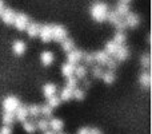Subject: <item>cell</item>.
<instances>
[{
    "label": "cell",
    "mask_w": 152,
    "mask_h": 134,
    "mask_svg": "<svg viewBox=\"0 0 152 134\" xmlns=\"http://www.w3.org/2000/svg\"><path fill=\"white\" fill-rule=\"evenodd\" d=\"M108 11H110L108 5L103 1H95L94 4L91 5V8H89V13H91L92 19H94L95 21H99V23L107 20Z\"/></svg>",
    "instance_id": "obj_1"
},
{
    "label": "cell",
    "mask_w": 152,
    "mask_h": 134,
    "mask_svg": "<svg viewBox=\"0 0 152 134\" xmlns=\"http://www.w3.org/2000/svg\"><path fill=\"white\" fill-rule=\"evenodd\" d=\"M19 105H20L19 98L13 97V95H8V97L3 101V110L10 111V113H15V110L18 109Z\"/></svg>",
    "instance_id": "obj_2"
},
{
    "label": "cell",
    "mask_w": 152,
    "mask_h": 134,
    "mask_svg": "<svg viewBox=\"0 0 152 134\" xmlns=\"http://www.w3.org/2000/svg\"><path fill=\"white\" fill-rule=\"evenodd\" d=\"M29 18L26 15V13H18L16 12V16H15V20H13V26L16 27V30L19 31H26V27L28 26L29 23Z\"/></svg>",
    "instance_id": "obj_3"
},
{
    "label": "cell",
    "mask_w": 152,
    "mask_h": 134,
    "mask_svg": "<svg viewBox=\"0 0 152 134\" xmlns=\"http://www.w3.org/2000/svg\"><path fill=\"white\" fill-rule=\"evenodd\" d=\"M39 36H40V39H42V42H44V43L51 42V40H52V26H50V24L40 26Z\"/></svg>",
    "instance_id": "obj_4"
},
{
    "label": "cell",
    "mask_w": 152,
    "mask_h": 134,
    "mask_svg": "<svg viewBox=\"0 0 152 134\" xmlns=\"http://www.w3.org/2000/svg\"><path fill=\"white\" fill-rule=\"evenodd\" d=\"M67 38V30L63 26H52V40L60 43Z\"/></svg>",
    "instance_id": "obj_5"
},
{
    "label": "cell",
    "mask_w": 152,
    "mask_h": 134,
    "mask_svg": "<svg viewBox=\"0 0 152 134\" xmlns=\"http://www.w3.org/2000/svg\"><path fill=\"white\" fill-rule=\"evenodd\" d=\"M68 54V56H67V59H68V63H72V64H77L79 62L83 59V51H80V50H72V51H69V53H67Z\"/></svg>",
    "instance_id": "obj_6"
},
{
    "label": "cell",
    "mask_w": 152,
    "mask_h": 134,
    "mask_svg": "<svg viewBox=\"0 0 152 134\" xmlns=\"http://www.w3.org/2000/svg\"><path fill=\"white\" fill-rule=\"evenodd\" d=\"M1 19L5 24H13V20H15L16 12L12 10V8H4L1 12Z\"/></svg>",
    "instance_id": "obj_7"
},
{
    "label": "cell",
    "mask_w": 152,
    "mask_h": 134,
    "mask_svg": "<svg viewBox=\"0 0 152 134\" xmlns=\"http://www.w3.org/2000/svg\"><path fill=\"white\" fill-rule=\"evenodd\" d=\"M124 21H126L127 27H131V28H135V27L139 26L140 23V19L136 13H132V12H128L126 16H124Z\"/></svg>",
    "instance_id": "obj_8"
},
{
    "label": "cell",
    "mask_w": 152,
    "mask_h": 134,
    "mask_svg": "<svg viewBox=\"0 0 152 134\" xmlns=\"http://www.w3.org/2000/svg\"><path fill=\"white\" fill-rule=\"evenodd\" d=\"M28 106H24V105H19L18 109L15 110V118L18 119V121L23 122L24 119L28 118Z\"/></svg>",
    "instance_id": "obj_9"
},
{
    "label": "cell",
    "mask_w": 152,
    "mask_h": 134,
    "mask_svg": "<svg viewBox=\"0 0 152 134\" xmlns=\"http://www.w3.org/2000/svg\"><path fill=\"white\" fill-rule=\"evenodd\" d=\"M128 55H129V50H128V47H127L126 44H120L119 46V48H118V51L115 53V59L116 61H120V62H123V61H126L127 58H128Z\"/></svg>",
    "instance_id": "obj_10"
},
{
    "label": "cell",
    "mask_w": 152,
    "mask_h": 134,
    "mask_svg": "<svg viewBox=\"0 0 152 134\" xmlns=\"http://www.w3.org/2000/svg\"><path fill=\"white\" fill-rule=\"evenodd\" d=\"M39 30H40V24L36 23V21H29L28 26L26 27V31L29 38L37 36V35H39Z\"/></svg>",
    "instance_id": "obj_11"
},
{
    "label": "cell",
    "mask_w": 152,
    "mask_h": 134,
    "mask_svg": "<svg viewBox=\"0 0 152 134\" xmlns=\"http://www.w3.org/2000/svg\"><path fill=\"white\" fill-rule=\"evenodd\" d=\"M53 59H55V56H53V53H51V51H44L40 55V62H42L43 66H51L53 63Z\"/></svg>",
    "instance_id": "obj_12"
},
{
    "label": "cell",
    "mask_w": 152,
    "mask_h": 134,
    "mask_svg": "<svg viewBox=\"0 0 152 134\" xmlns=\"http://www.w3.org/2000/svg\"><path fill=\"white\" fill-rule=\"evenodd\" d=\"M94 56H95V62L100 64V66H104L107 63V61L111 58L105 51H97V53H94Z\"/></svg>",
    "instance_id": "obj_13"
},
{
    "label": "cell",
    "mask_w": 152,
    "mask_h": 134,
    "mask_svg": "<svg viewBox=\"0 0 152 134\" xmlns=\"http://www.w3.org/2000/svg\"><path fill=\"white\" fill-rule=\"evenodd\" d=\"M59 98L61 99V102H68V101H71L72 98H74V89H69V87L66 86L60 91V97Z\"/></svg>",
    "instance_id": "obj_14"
},
{
    "label": "cell",
    "mask_w": 152,
    "mask_h": 134,
    "mask_svg": "<svg viewBox=\"0 0 152 134\" xmlns=\"http://www.w3.org/2000/svg\"><path fill=\"white\" fill-rule=\"evenodd\" d=\"M48 124H50L51 130H52V132H55V133L61 132V130H63V127H64L63 121H61V119H59V118H52L50 122H48Z\"/></svg>",
    "instance_id": "obj_15"
},
{
    "label": "cell",
    "mask_w": 152,
    "mask_h": 134,
    "mask_svg": "<svg viewBox=\"0 0 152 134\" xmlns=\"http://www.w3.org/2000/svg\"><path fill=\"white\" fill-rule=\"evenodd\" d=\"M12 48H13V53H15L16 55H23V54L26 53L27 46H26V43H24L23 40H16V42L13 43Z\"/></svg>",
    "instance_id": "obj_16"
},
{
    "label": "cell",
    "mask_w": 152,
    "mask_h": 134,
    "mask_svg": "<svg viewBox=\"0 0 152 134\" xmlns=\"http://www.w3.org/2000/svg\"><path fill=\"white\" fill-rule=\"evenodd\" d=\"M115 73H113V70H107V71H103L102 74V79L107 84H111L115 82Z\"/></svg>",
    "instance_id": "obj_17"
},
{
    "label": "cell",
    "mask_w": 152,
    "mask_h": 134,
    "mask_svg": "<svg viewBox=\"0 0 152 134\" xmlns=\"http://www.w3.org/2000/svg\"><path fill=\"white\" fill-rule=\"evenodd\" d=\"M74 71H75V64L72 63H64L63 66H61V74H63L66 78H68V76L74 75Z\"/></svg>",
    "instance_id": "obj_18"
},
{
    "label": "cell",
    "mask_w": 152,
    "mask_h": 134,
    "mask_svg": "<svg viewBox=\"0 0 152 134\" xmlns=\"http://www.w3.org/2000/svg\"><path fill=\"white\" fill-rule=\"evenodd\" d=\"M118 48H119V44H118V43H115L113 40H111V42H108L107 44H105L104 51H105V53H107L110 56H113V55H115V53L118 51Z\"/></svg>",
    "instance_id": "obj_19"
},
{
    "label": "cell",
    "mask_w": 152,
    "mask_h": 134,
    "mask_svg": "<svg viewBox=\"0 0 152 134\" xmlns=\"http://www.w3.org/2000/svg\"><path fill=\"white\" fill-rule=\"evenodd\" d=\"M61 48H63L66 53H69V51H72L75 48V42L72 39H69V38H66L64 40H61Z\"/></svg>",
    "instance_id": "obj_20"
},
{
    "label": "cell",
    "mask_w": 152,
    "mask_h": 134,
    "mask_svg": "<svg viewBox=\"0 0 152 134\" xmlns=\"http://www.w3.org/2000/svg\"><path fill=\"white\" fill-rule=\"evenodd\" d=\"M140 83H142V86L144 87H150L151 84V74L148 70L143 71L142 75H140Z\"/></svg>",
    "instance_id": "obj_21"
},
{
    "label": "cell",
    "mask_w": 152,
    "mask_h": 134,
    "mask_svg": "<svg viewBox=\"0 0 152 134\" xmlns=\"http://www.w3.org/2000/svg\"><path fill=\"white\" fill-rule=\"evenodd\" d=\"M23 127H24V130H26L27 133H35L36 132V124H35L34 121H28V119H24L23 121Z\"/></svg>",
    "instance_id": "obj_22"
},
{
    "label": "cell",
    "mask_w": 152,
    "mask_h": 134,
    "mask_svg": "<svg viewBox=\"0 0 152 134\" xmlns=\"http://www.w3.org/2000/svg\"><path fill=\"white\" fill-rule=\"evenodd\" d=\"M43 91H44L45 97L50 98L51 95L56 94V86L53 83H47V84H44V87H43Z\"/></svg>",
    "instance_id": "obj_23"
},
{
    "label": "cell",
    "mask_w": 152,
    "mask_h": 134,
    "mask_svg": "<svg viewBox=\"0 0 152 134\" xmlns=\"http://www.w3.org/2000/svg\"><path fill=\"white\" fill-rule=\"evenodd\" d=\"M15 113H10V111H4L3 114V124L4 125H12L15 122Z\"/></svg>",
    "instance_id": "obj_24"
},
{
    "label": "cell",
    "mask_w": 152,
    "mask_h": 134,
    "mask_svg": "<svg viewBox=\"0 0 152 134\" xmlns=\"http://www.w3.org/2000/svg\"><path fill=\"white\" fill-rule=\"evenodd\" d=\"M115 11L121 16V18H124V16L129 12V7H128V4H126V3H119Z\"/></svg>",
    "instance_id": "obj_25"
},
{
    "label": "cell",
    "mask_w": 152,
    "mask_h": 134,
    "mask_svg": "<svg viewBox=\"0 0 152 134\" xmlns=\"http://www.w3.org/2000/svg\"><path fill=\"white\" fill-rule=\"evenodd\" d=\"M74 75H75L77 79L86 78V75H87V68H86V66H75Z\"/></svg>",
    "instance_id": "obj_26"
},
{
    "label": "cell",
    "mask_w": 152,
    "mask_h": 134,
    "mask_svg": "<svg viewBox=\"0 0 152 134\" xmlns=\"http://www.w3.org/2000/svg\"><path fill=\"white\" fill-rule=\"evenodd\" d=\"M107 19L108 20L111 21V23L113 24V26H115L116 23H118L119 20H120V19H123L121 18L120 15H119L118 12H116V11H108V15H107Z\"/></svg>",
    "instance_id": "obj_27"
},
{
    "label": "cell",
    "mask_w": 152,
    "mask_h": 134,
    "mask_svg": "<svg viewBox=\"0 0 152 134\" xmlns=\"http://www.w3.org/2000/svg\"><path fill=\"white\" fill-rule=\"evenodd\" d=\"M48 105H50L51 106V107H58V106H60V103H61V99H60V98H59L58 97V95H51V97L50 98H48Z\"/></svg>",
    "instance_id": "obj_28"
},
{
    "label": "cell",
    "mask_w": 152,
    "mask_h": 134,
    "mask_svg": "<svg viewBox=\"0 0 152 134\" xmlns=\"http://www.w3.org/2000/svg\"><path fill=\"white\" fill-rule=\"evenodd\" d=\"M113 42L118 43L119 46L124 44V43H126V34H124V31H118L116 32L115 38H113Z\"/></svg>",
    "instance_id": "obj_29"
},
{
    "label": "cell",
    "mask_w": 152,
    "mask_h": 134,
    "mask_svg": "<svg viewBox=\"0 0 152 134\" xmlns=\"http://www.w3.org/2000/svg\"><path fill=\"white\" fill-rule=\"evenodd\" d=\"M28 114L31 117H39L40 115V106L39 105H31L28 106Z\"/></svg>",
    "instance_id": "obj_30"
},
{
    "label": "cell",
    "mask_w": 152,
    "mask_h": 134,
    "mask_svg": "<svg viewBox=\"0 0 152 134\" xmlns=\"http://www.w3.org/2000/svg\"><path fill=\"white\" fill-rule=\"evenodd\" d=\"M52 110H53V109L51 107L48 103L40 106V114H43L44 117H51V115H52Z\"/></svg>",
    "instance_id": "obj_31"
},
{
    "label": "cell",
    "mask_w": 152,
    "mask_h": 134,
    "mask_svg": "<svg viewBox=\"0 0 152 134\" xmlns=\"http://www.w3.org/2000/svg\"><path fill=\"white\" fill-rule=\"evenodd\" d=\"M67 87H69V89H76L77 87V78L75 75H71L67 78Z\"/></svg>",
    "instance_id": "obj_32"
},
{
    "label": "cell",
    "mask_w": 152,
    "mask_h": 134,
    "mask_svg": "<svg viewBox=\"0 0 152 134\" xmlns=\"http://www.w3.org/2000/svg\"><path fill=\"white\" fill-rule=\"evenodd\" d=\"M36 127L39 130H42V132H44V130H47L48 127H50V124H48L47 119H40V121L36 124Z\"/></svg>",
    "instance_id": "obj_33"
},
{
    "label": "cell",
    "mask_w": 152,
    "mask_h": 134,
    "mask_svg": "<svg viewBox=\"0 0 152 134\" xmlns=\"http://www.w3.org/2000/svg\"><path fill=\"white\" fill-rule=\"evenodd\" d=\"M150 64H151L150 54H144V55L142 56V66L144 67L145 70H148V68H150Z\"/></svg>",
    "instance_id": "obj_34"
},
{
    "label": "cell",
    "mask_w": 152,
    "mask_h": 134,
    "mask_svg": "<svg viewBox=\"0 0 152 134\" xmlns=\"http://www.w3.org/2000/svg\"><path fill=\"white\" fill-rule=\"evenodd\" d=\"M84 97H86V94H84V91L81 89H74V98L75 99H77V101H83L84 99Z\"/></svg>",
    "instance_id": "obj_35"
},
{
    "label": "cell",
    "mask_w": 152,
    "mask_h": 134,
    "mask_svg": "<svg viewBox=\"0 0 152 134\" xmlns=\"http://www.w3.org/2000/svg\"><path fill=\"white\" fill-rule=\"evenodd\" d=\"M81 61H84L87 64H94L95 63V56H94V54H86L84 53Z\"/></svg>",
    "instance_id": "obj_36"
},
{
    "label": "cell",
    "mask_w": 152,
    "mask_h": 134,
    "mask_svg": "<svg viewBox=\"0 0 152 134\" xmlns=\"http://www.w3.org/2000/svg\"><path fill=\"white\" fill-rule=\"evenodd\" d=\"M104 66H107L108 70H115L116 66H118V61H116V59H113V58H110Z\"/></svg>",
    "instance_id": "obj_37"
},
{
    "label": "cell",
    "mask_w": 152,
    "mask_h": 134,
    "mask_svg": "<svg viewBox=\"0 0 152 134\" xmlns=\"http://www.w3.org/2000/svg\"><path fill=\"white\" fill-rule=\"evenodd\" d=\"M92 74H94L95 78H102L103 68L100 66H94V67H92Z\"/></svg>",
    "instance_id": "obj_38"
},
{
    "label": "cell",
    "mask_w": 152,
    "mask_h": 134,
    "mask_svg": "<svg viewBox=\"0 0 152 134\" xmlns=\"http://www.w3.org/2000/svg\"><path fill=\"white\" fill-rule=\"evenodd\" d=\"M115 27H116V30H118V31H124V30L127 28V24H126V21H124V18L120 19V20L115 24Z\"/></svg>",
    "instance_id": "obj_39"
},
{
    "label": "cell",
    "mask_w": 152,
    "mask_h": 134,
    "mask_svg": "<svg viewBox=\"0 0 152 134\" xmlns=\"http://www.w3.org/2000/svg\"><path fill=\"white\" fill-rule=\"evenodd\" d=\"M0 134H12V129H11L10 125H4L0 129Z\"/></svg>",
    "instance_id": "obj_40"
},
{
    "label": "cell",
    "mask_w": 152,
    "mask_h": 134,
    "mask_svg": "<svg viewBox=\"0 0 152 134\" xmlns=\"http://www.w3.org/2000/svg\"><path fill=\"white\" fill-rule=\"evenodd\" d=\"M77 134H89V127H81V129H79Z\"/></svg>",
    "instance_id": "obj_41"
},
{
    "label": "cell",
    "mask_w": 152,
    "mask_h": 134,
    "mask_svg": "<svg viewBox=\"0 0 152 134\" xmlns=\"http://www.w3.org/2000/svg\"><path fill=\"white\" fill-rule=\"evenodd\" d=\"M89 134H103V133L97 127H92V129H89Z\"/></svg>",
    "instance_id": "obj_42"
},
{
    "label": "cell",
    "mask_w": 152,
    "mask_h": 134,
    "mask_svg": "<svg viewBox=\"0 0 152 134\" xmlns=\"http://www.w3.org/2000/svg\"><path fill=\"white\" fill-rule=\"evenodd\" d=\"M4 1L3 0H0V15H1V12H3V10H4Z\"/></svg>",
    "instance_id": "obj_43"
},
{
    "label": "cell",
    "mask_w": 152,
    "mask_h": 134,
    "mask_svg": "<svg viewBox=\"0 0 152 134\" xmlns=\"http://www.w3.org/2000/svg\"><path fill=\"white\" fill-rule=\"evenodd\" d=\"M43 133H44V134H56L55 132H52V130H48V129H47V130H44Z\"/></svg>",
    "instance_id": "obj_44"
},
{
    "label": "cell",
    "mask_w": 152,
    "mask_h": 134,
    "mask_svg": "<svg viewBox=\"0 0 152 134\" xmlns=\"http://www.w3.org/2000/svg\"><path fill=\"white\" fill-rule=\"evenodd\" d=\"M84 86H86V87H89V86H91V82H89V81H86V82H84Z\"/></svg>",
    "instance_id": "obj_45"
},
{
    "label": "cell",
    "mask_w": 152,
    "mask_h": 134,
    "mask_svg": "<svg viewBox=\"0 0 152 134\" xmlns=\"http://www.w3.org/2000/svg\"><path fill=\"white\" fill-rule=\"evenodd\" d=\"M129 1H131V0H120V3H126V4H128Z\"/></svg>",
    "instance_id": "obj_46"
},
{
    "label": "cell",
    "mask_w": 152,
    "mask_h": 134,
    "mask_svg": "<svg viewBox=\"0 0 152 134\" xmlns=\"http://www.w3.org/2000/svg\"><path fill=\"white\" fill-rule=\"evenodd\" d=\"M56 134H66V133H61V132H58V133H56Z\"/></svg>",
    "instance_id": "obj_47"
}]
</instances>
